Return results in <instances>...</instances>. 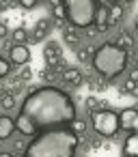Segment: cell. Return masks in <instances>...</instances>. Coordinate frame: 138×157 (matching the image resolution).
I'll use <instances>...</instances> for the list:
<instances>
[{
  "label": "cell",
  "instance_id": "cell-1",
  "mask_svg": "<svg viewBox=\"0 0 138 157\" xmlns=\"http://www.w3.org/2000/svg\"><path fill=\"white\" fill-rule=\"evenodd\" d=\"M76 121V103L71 95L56 86H41L33 90L15 116L18 131L22 136H35L41 129L71 125Z\"/></svg>",
  "mask_w": 138,
  "mask_h": 157
},
{
  "label": "cell",
  "instance_id": "cell-2",
  "mask_svg": "<svg viewBox=\"0 0 138 157\" xmlns=\"http://www.w3.org/2000/svg\"><path fill=\"white\" fill-rule=\"evenodd\" d=\"M80 133L71 125L48 127L35 133L24 148V157H73L78 153Z\"/></svg>",
  "mask_w": 138,
  "mask_h": 157
},
{
  "label": "cell",
  "instance_id": "cell-3",
  "mask_svg": "<svg viewBox=\"0 0 138 157\" xmlns=\"http://www.w3.org/2000/svg\"><path fill=\"white\" fill-rule=\"evenodd\" d=\"M91 63H93V69L101 78L112 80V78H116L119 73L125 71V67H127V50L123 45H119L116 41H108V43H104V45H99L95 50Z\"/></svg>",
  "mask_w": 138,
  "mask_h": 157
},
{
  "label": "cell",
  "instance_id": "cell-4",
  "mask_svg": "<svg viewBox=\"0 0 138 157\" xmlns=\"http://www.w3.org/2000/svg\"><path fill=\"white\" fill-rule=\"evenodd\" d=\"M67 20L76 28H86L95 24V13H97V0H63Z\"/></svg>",
  "mask_w": 138,
  "mask_h": 157
},
{
  "label": "cell",
  "instance_id": "cell-5",
  "mask_svg": "<svg viewBox=\"0 0 138 157\" xmlns=\"http://www.w3.org/2000/svg\"><path fill=\"white\" fill-rule=\"evenodd\" d=\"M91 125L101 138H112L116 131H121V121L119 114L106 108H95L91 110Z\"/></svg>",
  "mask_w": 138,
  "mask_h": 157
},
{
  "label": "cell",
  "instance_id": "cell-6",
  "mask_svg": "<svg viewBox=\"0 0 138 157\" xmlns=\"http://www.w3.org/2000/svg\"><path fill=\"white\" fill-rule=\"evenodd\" d=\"M119 121H121V131H138V110L136 108H125L121 114H119Z\"/></svg>",
  "mask_w": 138,
  "mask_h": 157
},
{
  "label": "cell",
  "instance_id": "cell-7",
  "mask_svg": "<svg viewBox=\"0 0 138 157\" xmlns=\"http://www.w3.org/2000/svg\"><path fill=\"white\" fill-rule=\"evenodd\" d=\"M9 60H11L13 65H26V63L30 60V50H28V45H24V43L11 45V50H9Z\"/></svg>",
  "mask_w": 138,
  "mask_h": 157
},
{
  "label": "cell",
  "instance_id": "cell-8",
  "mask_svg": "<svg viewBox=\"0 0 138 157\" xmlns=\"http://www.w3.org/2000/svg\"><path fill=\"white\" fill-rule=\"evenodd\" d=\"M95 26H97L99 33H106V30L110 28V7H106V5L97 7V13H95Z\"/></svg>",
  "mask_w": 138,
  "mask_h": 157
},
{
  "label": "cell",
  "instance_id": "cell-9",
  "mask_svg": "<svg viewBox=\"0 0 138 157\" xmlns=\"http://www.w3.org/2000/svg\"><path fill=\"white\" fill-rule=\"evenodd\" d=\"M121 155H125V157H138V131H132L125 138L123 148H121Z\"/></svg>",
  "mask_w": 138,
  "mask_h": 157
},
{
  "label": "cell",
  "instance_id": "cell-10",
  "mask_svg": "<svg viewBox=\"0 0 138 157\" xmlns=\"http://www.w3.org/2000/svg\"><path fill=\"white\" fill-rule=\"evenodd\" d=\"M82 80H84V75H82V71H78V69H65V71H63V82H65V86H69V88H78V86L82 84Z\"/></svg>",
  "mask_w": 138,
  "mask_h": 157
},
{
  "label": "cell",
  "instance_id": "cell-11",
  "mask_svg": "<svg viewBox=\"0 0 138 157\" xmlns=\"http://www.w3.org/2000/svg\"><path fill=\"white\" fill-rule=\"evenodd\" d=\"M15 129H18V125H15V121H13L11 116H5V114L0 116V140L11 138Z\"/></svg>",
  "mask_w": 138,
  "mask_h": 157
},
{
  "label": "cell",
  "instance_id": "cell-12",
  "mask_svg": "<svg viewBox=\"0 0 138 157\" xmlns=\"http://www.w3.org/2000/svg\"><path fill=\"white\" fill-rule=\"evenodd\" d=\"M48 30H50V22H48V20H39L37 26H35V30L30 33L33 41H43L45 35H48Z\"/></svg>",
  "mask_w": 138,
  "mask_h": 157
},
{
  "label": "cell",
  "instance_id": "cell-13",
  "mask_svg": "<svg viewBox=\"0 0 138 157\" xmlns=\"http://www.w3.org/2000/svg\"><path fill=\"white\" fill-rule=\"evenodd\" d=\"M43 56H45V60H48V63L58 60V58H61V50H58V45H56V43H48V45H45V50H43Z\"/></svg>",
  "mask_w": 138,
  "mask_h": 157
},
{
  "label": "cell",
  "instance_id": "cell-14",
  "mask_svg": "<svg viewBox=\"0 0 138 157\" xmlns=\"http://www.w3.org/2000/svg\"><path fill=\"white\" fill-rule=\"evenodd\" d=\"M73 28H76V26H71V24H69V26L63 30V37H65V41H67L69 45H78V43H80V37L76 35V30H73Z\"/></svg>",
  "mask_w": 138,
  "mask_h": 157
},
{
  "label": "cell",
  "instance_id": "cell-15",
  "mask_svg": "<svg viewBox=\"0 0 138 157\" xmlns=\"http://www.w3.org/2000/svg\"><path fill=\"white\" fill-rule=\"evenodd\" d=\"M0 105H2V110H11L15 105V95L13 93H2L0 95Z\"/></svg>",
  "mask_w": 138,
  "mask_h": 157
},
{
  "label": "cell",
  "instance_id": "cell-16",
  "mask_svg": "<svg viewBox=\"0 0 138 157\" xmlns=\"http://www.w3.org/2000/svg\"><path fill=\"white\" fill-rule=\"evenodd\" d=\"M11 60H7L2 54H0V80H2V78H7L9 73H11Z\"/></svg>",
  "mask_w": 138,
  "mask_h": 157
},
{
  "label": "cell",
  "instance_id": "cell-17",
  "mask_svg": "<svg viewBox=\"0 0 138 157\" xmlns=\"http://www.w3.org/2000/svg\"><path fill=\"white\" fill-rule=\"evenodd\" d=\"M26 39H28L26 28H15V33H13V41H15V43H26Z\"/></svg>",
  "mask_w": 138,
  "mask_h": 157
},
{
  "label": "cell",
  "instance_id": "cell-18",
  "mask_svg": "<svg viewBox=\"0 0 138 157\" xmlns=\"http://www.w3.org/2000/svg\"><path fill=\"white\" fill-rule=\"evenodd\" d=\"M93 54H95V50H91V48H80V50H78V56H80L82 60L93 58Z\"/></svg>",
  "mask_w": 138,
  "mask_h": 157
},
{
  "label": "cell",
  "instance_id": "cell-19",
  "mask_svg": "<svg viewBox=\"0 0 138 157\" xmlns=\"http://www.w3.org/2000/svg\"><path fill=\"white\" fill-rule=\"evenodd\" d=\"M116 43H119V45H123V48H129V45H132V37L123 33V35H119V39H116Z\"/></svg>",
  "mask_w": 138,
  "mask_h": 157
},
{
  "label": "cell",
  "instance_id": "cell-20",
  "mask_svg": "<svg viewBox=\"0 0 138 157\" xmlns=\"http://www.w3.org/2000/svg\"><path fill=\"white\" fill-rule=\"evenodd\" d=\"M37 2H39V0H18V5H20L22 9H33Z\"/></svg>",
  "mask_w": 138,
  "mask_h": 157
},
{
  "label": "cell",
  "instance_id": "cell-21",
  "mask_svg": "<svg viewBox=\"0 0 138 157\" xmlns=\"http://www.w3.org/2000/svg\"><path fill=\"white\" fill-rule=\"evenodd\" d=\"M71 125H73V129H76V131H78V133H80V136H82V133H84V131H86V125H84V123H82V121H73V123H71Z\"/></svg>",
  "mask_w": 138,
  "mask_h": 157
},
{
  "label": "cell",
  "instance_id": "cell-22",
  "mask_svg": "<svg viewBox=\"0 0 138 157\" xmlns=\"http://www.w3.org/2000/svg\"><path fill=\"white\" fill-rule=\"evenodd\" d=\"M18 78H20V80H30V78H33V71H30V69H22Z\"/></svg>",
  "mask_w": 138,
  "mask_h": 157
},
{
  "label": "cell",
  "instance_id": "cell-23",
  "mask_svg": "<svg viewBox=\"0 0 138 157\" xmlns=\"http://www.w3.org/2000/svg\"><path fill=\"white\" fill-rule=\"evenodd\" d=\"M86 105H89L91 110H95V108H97V99H95V97H89V99H86Z\"/></svg>",
  "mask_w": 138,
  "mask_h": 157
},
{
  "label": "cell",
  "instance_id": "cell-24",
  "mask_svg": "<svg viewBox=\"0 0 138 157\" xmlns=\"http://www.w3.org/2000/svg\"><path fill=\"white\" fill-rule=\"evenodd\" d=\"M7 33H9V30H7V26H5V24H0V39H5V37H7Z\"/></svg>",
  "mask_w": 138,
  "mask_h": 157
},
{
  "label": "cell",
  "instance_id": "cell-25",
  "mask_svg": "<svg viewBox=\"0 0 138 157\" xmlns=\"http://www.w3.org/2000/svg\"><path fill=\"white\" fill-rule=\"evenodd\" d=\"M129 78H132L134 82H138V69H132V73H129Z\"/></svg>",
  "mask_w": 138,
  "mask_h": 157
},
{
  "label": "cell",
  "instance_id": "cell-26",
  "mask_svg": "<svg viewBox=\"0 0 138 157\" xmlns=\"http://www.w3.org/2000/svg\"><path fill=\"white\" fill-rule=\"evenodd\" d=\"M52 2V7H56V5H63V0H50Z\"/></svg>",
  "mask_w": 138,
  "mask_h": 157
},
{
  "label": "cell",
  "instance_id": "cell-27",
  "mask_svg": "<svg viewBox=\"0 0 138 157\" xmlns=\"http://www.w3.org/2000/svg\"><path fill=\"white\" fill-rule=\"evenodd\" d=\"M99 2H104V5H108V2H112V0H99Z\"/></svg>",
  "mask_w": 138,
  "mask_h": 157
},
{
  "label": "cell",
  "instance_id": "cell-28",
  "mask_svg": "<svg viewBox=\"0 0 138 157\" xmlns=\"http://www.w3.org/2000/svg\"><path fill=\"white\" fill-rule=\"evenodd\" d=\"M121 2H132V0H121Z\"/></svg>",
  "mask_w": 138,
  "mask_h": 157
},
{
  "label": "cell",
  "instance_id": "cell-29",
  "mask_svg": "<svg viewBox=\"0 0 138 157\" xmlns=\"http://www.w3.org/2000/svg\"><path fill=\"white\" fill-rule=\"evenodd\" d=\"M112 2H121V0H112Z\"/></svg>",
  "mask_w": 138,
  "mask_h": 157
},
{
  "label": "cell",
  "instance_id": "cell-30",
  "mask_svg": "<svg viewBox=\"0 0 138 157\" xmlns=\"http://www.w3.org/2000/svg\"><path fill=\"white\" fill-rule=\"evenodd\" d=\"M136 30H138V24H136Z\"/></svg>",
  "mask_w": 138,
  "mask_h": 157
}]
</instances>
